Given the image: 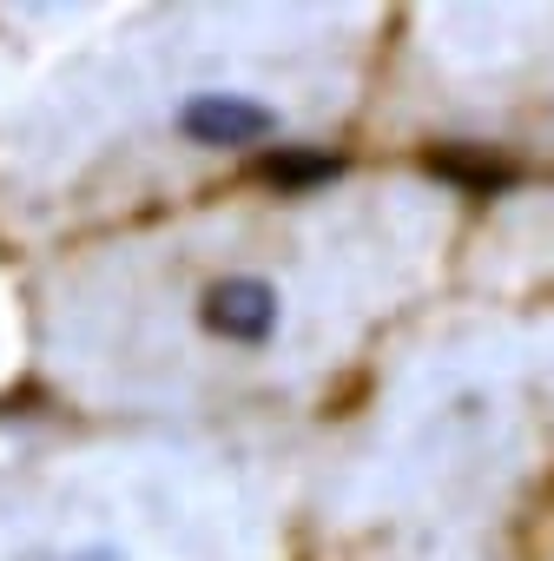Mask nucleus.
<instances>
[{"label":"nucleus","instance_id":"1","mask_svg":"<svg viewBox=\"0 0 554 561\" xmlns=\"http://www.w3.org/2000/svg\"><path fill=\"white\" fill-rule=\"evenodd\" d=\"M172 133L185 146H205V152H251V146H270L285 133L277 106L251 100V93H231V87H198L172 106Z\"/></svg>","mask_w":554,"mask_h":561},{"label":"nucleus","instance_id":"2","mask_svg":"<svg viewBox=\"0 0 554 561\" xmlns=\"http://www.w3.org/2000/svg\"><path fill=\"white\" fill-rule=\"evenodd\" d=\"M198 324H205V337H218L231 351H264L285 331V298L257 271H224L198 291Z\"/></svg>","mask_w":554,"mask_h":561},{"label":"nucleus","instance_id":"3","mask_svg":"<svg viewBox=\"0 0 554 561\" xmlns=\"http://www.w3.org/2000/svg\"><path fill=\"white\" fill-rule=\"evenodd\" d=\"M264 179H270L277 192H311V185L344 179V159L324 152V146H270V152H264Z\"/></svg>","mask_w":554,"mask_h":561},{"label":"nucleus","instance_id":"4","mask_svg":"<svg viewBox=\"0 0 554 561\" xmlns=\"http://www.w3.org/2000/svg\"><path fill=\"white\" fill-rule=\"evenodd\" d=\"M429 172H436V179H449V185H469V192H508V185L521 179L508 159H495V152H482V146L429 152Z\"/></svg>","mask_w":554,"mask_h":561},{"label":"nucleus","instance_id":"5","mask_svg":"<svg viewBox=\"0 0 554 561\" xmlns=\"http://www.w3.org/2000/svg\"><path fill=\"white\" fill-rule=\"evenodd\" d=\"M47 561H126V554H119V541L93 535V541H67V548H54Z\"/></svg>","mask_w":554,"mask_h":561}]
</instances>
